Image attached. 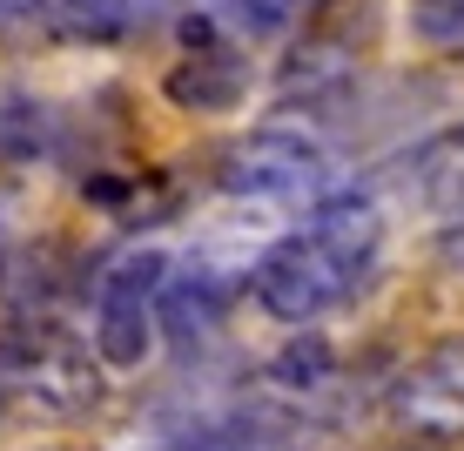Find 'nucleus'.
I'll list each match as a JSON object with an SVG mask.
<instances>
[{
	"label": "nucleus",
	"mask_w": 464,
	"mask_h": 451,
	"mask_svg": "<svg viewBox=\"0 0 464 451\" xmlns=\"http://www.w3.org/2000/svg\"><path fill=\"white\" fill-rule=\"evenodd\" d=\"M229 7H236V21H243L249 34H283V27H296L316 0H229Z\"/></svg>",
	"instance_id": "nucleus-14"
},
{
	"label": "nucleus",
	"mask_w": 464,
	"mask_h": 451,
	"mask_svg": "<svg viewBox=\"0 0 464 451\" xmlns=\"http://www.w3.org/2000/svg\"><path fill=\"white\" fill-rule=\"evenodd\" d=\"M391 417L418 445H458L464 438V330L438 337L404 377L391 384Z\"/></svg>",
	"instance_id": "nucleus-6"
},
{
	"label": "nucleus",
	"mask_w": 464,
	"mask_h": 451,
	"mask_svg": "<svg viewBox=\"0 0 464 451\" xmlns=\"http://www.w3.org/2000/svg\"><path fill=\"white\" fill-rule=\"evenodd\" d=\"M411 34H418L424 47L458 54L464 47V0H411Z\"/></svg>",
	"instance_id": "nucleus-13"
},
{
	"label": "nucleus",
	"mask_w": 464,
	"mask_h": 451,
	"mask_svg": "<svg viewBox=\"0 0 464 451\" xmlns=\"http://www.w3.org/2000/svg\"><path fill=\"white\" fill-rule=\"evenodd\" d=\"M330 175H337L330 149L296 122L249 128L216 162L222 196H243V202H316V196H330Z\"/></svg>",
	"instance_id": "nucleus-3"
},
{
	"label": "nucleus",
	"mask_w": 464,
	"mask_h": 451,
	"mask_svg": "<svg viewBox=\"0 0 464 451\" xmlns=\"http://www.w3.org/2000/svg\"><path fill=\"white\" fill-rule=\"evenodd\" d=\"M371 34H377V7L371 0H316L310 14H303V34L290 41V54H283V102H337V94L357 82L363 54H371Z\"/></svg>",
	"instance_id": "nucleus-4"
},
{
	"label": "nucleus",
	"mask_w": 464,
	"mask_h": 451,
	"mask_svg": "<svg viewBox=\"0 0 464 451\" xmlns=\"http://www.w3.org/2000/svg\"><path fill=\"white\" fill-rule=\"evenodd\" d=\"M21 14L34 27H47L54 41H74V47H115L141 21L135 0H21Z\"/></svg>",
	"instance_id": "nucleus-9"
},
{
	"label": "nucleus",
	"mask_w": 464,
	"mask_h": 451,
	"mask_svg": "<svg viewBox=\"0 0 464 451\" xmlns=\"http://www.w3.org/2000/svg\"><path fill=\"white\" fill-rule=\"evenodd\" d=\"M162 337H175V344H209V337L222 330V283L209 277V270H169L162 277Z\"/></svg>",
	"instance_id": "nucleus-10"
},
{
	"label": "nucleus",
	"mask_w": 464,
	"mask_h": 451,
	"mask_svg": "<svg viewBox=\"0 0 464 451\" xmlns=\"http://www.w3.org/2000/svg\"><path fill=\"white\" fill-rule=\"evenodd\" d=\"M102 370L108 364L94 358V344L47 310H21L0 330V397L41 425H82L88 411H102Z\"/></svg>",
	"instance_id": "nucleus-2"
},
{
	"label": "nucleus",
	"mask_w": 464,
	"mask_h": 451,
	"mask_svg": "<svg viewBox=\"0 0 464 451\" xmlns=\"http://www.w3.org/2000/svg\"><path fill=\"white\" fill-rule=\"evenodd\" d=\"M182 41L188 54L162 74V94L188 115H229L249 94V54L236 41H222L209 21H182Z\"/></svg>",
	"instance_id": "nucleus-7"
},
{
	"label": "nucleus",
	"mask_w": 464,
	"mask_h": 451,
	"mask_svg": "<svg viewBox=\"0 0 464 451\" xmlns=\"http://www.w3.org/2000/svg\"><path fill=\"white\" fill-rule=\"evenodd\" d=\"M404 189L418 202L444 209V216H458V209H464V122L438 128V135L411 155V162H404Z\"/></svg>",
	"instance_id": "nucleus-11"
},
{
	"label": "nucleus",
	"mask_w": 464,
	"mask_h": 451,
	"mask_svg": "<svg viewBox=\"0 0 464 451\" xmlns=\"http://www.w3.org/2000/svg\"><path fill=\"white\" fill-rule=\"evenodd\" d=\"M337 377H343L337 350H330L324 337H296V344H283L276 358H269L263 391H269V405H283V411H303V417H310V411H324V405H330Z\"/></svg>",
	"instance_id": "nucleus-8"
},
{
	"label": "nucleus",
	"mask_w": 464,
	"mask_h": 451,
	"mask_svg": "<svg viewBox=\"0 0 464 451\" xmlns=\"http://www.w3.org/2000/svg\"><path fill=\"white\" fill-rule=\"evenodd\" d=\"M162 277H169V256L162 250H121L115 263L102 270L94 283V358L108 370H141L155 358V337H162Z\"/></svg>",
	"instance_id": "nucleus-5"
},
{
	"label": "nucleus",
	"mask_w": 464,
	"mask_h": 451,
	"mask_svg": "<svg viewBox=\"0 0 464 451\" xmlns=\"http://www.w3.org/2000/svg\"><path fill=\"white\" fill-rule=\"evenodd\" d=\"M383 256V209L371 189H330L316 196L310 222L283 243H269L249 270V297L276 324H316L363 289Z\"/></svg>",
	"instance_id": "nucleus-1"
},
{
	"label": "nucleus",
	"mask_w": 464,
	"mask_h": 451,
	"mask_svg": "<svg viewBox=\"0 0 464 451\" xmlns=\"http://www.w3.org/2000/svg\"><path fill=\"white\" fill-rule=\"evenodd\" d=\"M47 135H54V122H47V108L34 94H7V102H0V155H7V162L47 155Z\"/></svg>",
	"instance_id": "nucleus-12"
}]
</instances>
